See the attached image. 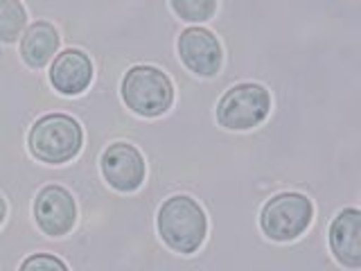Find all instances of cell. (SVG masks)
I'll list each match as a JSON object with an SVG mask.
<instances>
[{"mask_svg":"<svg viewBox=\"0 0 361 271\" xmlns=\"http://www.w3.org/2000/svg\"><path fill=\"white\" fill-rule=\"evenodd\" d=\"M158 233L172 251L195 253L208 233L206 212L192 197L176 195L158 210Z\"/></svg>","mask_w":361,"mask_h":271,"instance_id":"1","label":"cell"},{"mask_svg":"<svg viewBox=\"0 0 361 271\" xmlns=\"http://www.w3.org/2000/svg\"><path fill=\"white\" fill-rule=\"evenodd\" d=\"M30 152L43 163L61 165L82 150V127L66 113H50L34 122L30 131Z\"/></svg>","mask_w":361,"mask_h":271,"instance_id":"2","label":"cell"},{"mask_svg":"<svg viewBox=\"0 0 361 271\" xmlns=\"http://www.w3.org/2000/svg\"><path fill=\"white\" fill-rule=\"evenodd\" d=\"M122 100L133 113L156 118L172 107L174 88L169 77L154 66H133L122 79Z\"/></svg>","mask_w":361,"mask_h":271,"instance_id":"3","label":"cell"},{"mask_svg":"<svg viewBox=\"0 0 361 271\" xmlns=\"http://www.w3.org/2000/svg\"><path fill=\"white\" fill-rule=\"evenodd\" d=\"M314 217L312 201L298 192H282L264 203L259 212L262 233L274 242H291L300 237Z\"/></svg>","mask_w":361,"mask_h":271,"instance_id":"4","label":"cell"},{"mask_svg":"<svg viewBox=\"0 0 361 271\" xmlns=\"http://www.w3.org/2000/svg\"><path fill=\"white\" fill-rule=\"evenodd\" d=\"M271 109V95L259 84H240L219 100L217 122L226 129L246 131L264 122Z\"/></svg>","mask_w":361,"mask_h":271,"instance_id":"5","label":"cell"},{"mask_svg":"<svg viewBox=\"0 0 361 271\" xmlns=\"http://www.w3.org/2000/svg\"><path fill=\"white\" fill-rule=\"evenodd\" d=\"M102 174L118 192H133L145 181V158L129 143H113L102 154Z\"/></svg>","mask_w":361,"mask_h":271,"instance_id":"6","label":"cell"},{"mask_svg":"<svg viewBox=\"0 0 361 271\" xmlns=\"http://www.w3.org/2000/svg\"><path fill=\"white\" fill-rule=\"evenodd\" d=\"M34 219L43 233L59 237L73 231L77 219V206L73 195L61 186L43 188L34 201Z\"/></svg>","mask_w":361,"mask_h":271,"instance_id":"7","label":"cell"},{"mask_svg":"<svg viewBox=\"0 0 361 271\" xmlns=\"http://www.w3.org/2000/svg\"><path fill=\"white\" fill-rule=\"evenodd\" d=\"M178 56L188 71L201 77H212L221 68V45L206 28H188L178 37Z\"/></svg>","mask_w":361,"mask_h":271,"instance_id":"8","label":"cell"},{"mask_svg":"<svg viewBox=\"0 0 361 271\" xmlns=\"http://www.w3.org/2000/svg\"><path fill=\"white\" fill-rule=\"evenodd\" d=\"M330 248L343 267H361V212L357 208L336 215L330 226Z\"/></svg>","mask_w":361,"mask_h":271,"instance_id":"9","label":"cell"},{"mask_svg":"<svg viewBox=\"0 0 361 271\" xmlns=\"http://www.w3.org/2000/svg\"><path fill=\"white\" fill-rule=\"evenodd\" d=\"M93 79V64L82 50H63L50 68V82L63 95H79Z\"/></svg>","mask_w":361,"mask_h":271,"instance_id":"10","label":"cell"},{"mask_svg":"<svg viewBox=\"0 0 361 271\" xmlns=\"http://www.w3.org/2000/svg\"><path fill=\"white\" fill-rule=\"evenodd\" d=\"M56 48H59V34L50 23L37 20L34 25L25 28L20 39V56L30 68H43L50 64Z\"/></svg>","mask_w":361,"mask_h":271,"instance_id":"11","label":"cell"},{"mask_svg":"<svg viewBox=\"0 0 361 271\" xmlns=\"http://www.w3.org/2000/svg\"><path fill=\"white\" fill-rule=\"evenodd\" d=\"M27 14L18 0H0V41L14 43L25 30Z\"/></svg>","mask_w":361,"mask_h":271,"instance_id":"12","label":"cell"},{"mask_svg":"<svg viewBox=\"0 0 361 271\" xmlns=\"http://www.w3.org/2000/svg\"><path fill=\"white\" fill-rule=\"evenodd\" d=\"M172 7L183 20L203 23L214 14L217 0H172Z\"/></svg>","mask_w":361,"mask_h":271,"instance_id":"13","label":"cell"},{"mask_svg":"<svg viewBox=\"0 0 361 271\" xmlns=\"http://www.w3.org/2000/svg\"><path fill=\"white\" fill-rule=\"evenodd\" d=\"M20 271H68V267L56 255L37 253V255H30L25 263L20 265Z\"/></svg>","mask_w":361,"mask_h":271,"instance_id":"14","label":"cell"},{"mask_svg":"<svg viewBox=\"0 0 361 271\" xmlns=\"http://www.w3.org/2000/svg\"><path fill=\"white\" fill-rule=\"evenodd\" d=\"M5 215H7V206H5V199L0 197V224H3V219H5Z\"/></svg>","mask_w":361,"mask_h":271,"instance_id":"15","label":"cell"}]
</instances>
